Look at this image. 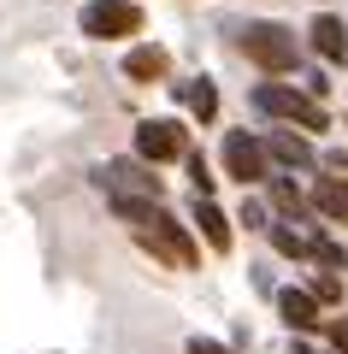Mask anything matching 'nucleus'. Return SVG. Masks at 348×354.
<instances>
[{
    "label": "nucleus",
    "mask_w": 348,
    "mask_h": 354,
    "mask_svg": "<svg viewBox=\"0 0 348 354\" xmlns=\"http://www.w3.org/2000/svg\"><path fill=\"white\" fill-rule=\"evenodd\" d=\"M112 213L125 218L130 236H136L160 266H172V272H195V266H201V242H195V230L177 225V218L165 213V201H112Z\"/></svg>",
    "instance_id": "obj_1"
},
{
    "label": "nucleus",
    "mask_w": 348,
    "mask_h": 354,
    "mask_svg": "<svg viewBox=\"0 0 348 354\" xmlns=\"http://www.w3.org/2000/svg\"><path fill=\"white\" fill-rule=\"evenodd\" d=\"M248 101H254V113L260 118H272V124H284V130H301V136H313V130H331V113H324V101H313L307 88H295V83H254L248 88Z\"/></svg>",
    "instance_id": "obj_2"
},
{
    "label": "nucleus",
    "mask_w": 348,
    "mask_h": 354,
    "mask_svg": "<svg viewBox=\"0 0 348 354\" xmlns=\"http://www.w3.org/2000/svg\"><path fill=\"white\" fill-rule=\"evenodd\" d=\"M237 48H242V59H254L266 77L301 71V36L289 24H277V18H254V24H242Z\"/></svg>",
    "instance_id": "obj_3"
},
{
    "label": "nucleus",
    "mask_w": 348,
    "mask_h": 354,
    "mask_svg": "<svg viewBox=\"0 0 348 354\" xmlns=\"http://www.w3.org/2000/svg\"><path fill=\"white\" fill-rule=\"evenodd\" d=\"M95 189L107 201H165V177L136 153H118V160L95 165Z\"/></svg>",
    "instance_id": "obj_4"
},
{
    "label": "nucleus",
    "mask_w": 348,
    "mask_h": 354,
    "mask_svg": "<svg viewBox=\"0 0 348 354\" xmlns=\"http://www.w3.org/2000/svg\"><path fill=\"white\" fill-rule=\"evenodd\" d=\"M142 24H148L142 0H89L77 12V30L89 41H130V36H142Z\"/></svg>",
    "instance_id": "obj_5"
},
{
    "label": "nucleus",
    "mask_w": 348,
    "mask_h": 354,
    "mask_svg": "<svg viewBox=\"0 0 348 354\" xmlns=\"http://www.w3.org/2000/svg\"><path fill=\"white\" fill-rule=\"evenodd\" d=\"M219 160H224V177H237L242 189L272 183V160H266L260 130H224V136H219Z\"/></svg>",
    "instance_id": "obj_6"
},
{
    "label": "nucleus",
    "mask_w": 348,
    "mask_h": 354,
    "mask_svg": "<svg viewBox=\"0 0 348 354\" xmlns=\"http://www.w3.org/2000/svg\"><path fill=\"white\" fill-rule=\"evenodd\" d=\"M130 148H136V160H148L154 171L172 160H189V130L177 124V118H142L136 136H130Z\"/></svg>",
    "instance_id": "obj_7"
},
{
    "label": "nucleus",
    "mask_w": 348,
    "mask_h": 354,
    "mask_svg": "<svg viewBox=\"0 0 348 354\" xmlns=\"http://www.w3.org/2000/svg\"><path fill=\"white\" fill-rule=\"evenodd\" d=\"M260 142H266V160L284 165V171H319V148H313V136H301V130L272 124V130H260Z\"/></svg>",
    "instance_id": "obj_8"
},
{
    "label": "nucleus",
    "mask_w": 348,
    "mask_h": 354,
    "mask_svg": "<svg viewBox=\"0 0 348 354\" xmlns=\"http://www.w3.org/2000/svg\"><path fill=\"white\" fill-rule=\"evenodd\" d=\"M307 48L319 53L324 65H348V18H336V12H313V24H307Z\"/></svg>",
    "instance_id": "obj_9"
},
{
    "label": "nucleus",
    "mask_w": 348,
    "mask_h": 354,
    "mask_svg": "<svg viewBox=\"0 0 348 354\" xmlns=\"http://www.w3.org/2000/svg\"><path fill=\"white\" fill-rule=\"evenodd\" d=\"M189 225H195V236L207 242L212 254H230V242H237V230H230L237 218L224 213L219 201H201V195H195V207H189Z\"/></svg>",
    "instance_id": "obj_10"
},
{
    "label": "nucleus",
    "mask_w": 348,
    "mask_h": 354,
    "mask_svg": "<svg viewBox=\"0 0 348 354\" xmlns=\"http://www.w3.org/2000/svg\"><path fill=\"white\" fill-rule=\"evenodd\" d=\"M272 301H277V313H284V325L295 330V337H307V330L331 325V319H324V307L313 301V290H295V283H284V290H277Z\"/></svg>",
    "instance_id": "obj_11"
},
{
    "label": "nucleus",
    "mask_w": 348,
    "mask_h": 354,
    "mask_svg": "<svg viewBox=\"0 0 348 354\" xmlns=\"http://www.w3.org/2000/svg\"><path fill=\"white\" fill-rule=\"evenodd\" d=\"M307 201H313V213H319L324 225H348V177L319 171V177L307 183Z\"/></svg>",
    "instance_id": "obj_12"
},
{
    "label": "nucleus",
    "mask_w": 348,
    "mask_h": 354,
    "mask_svg": "<svg viewBox=\"0 0 348 354\" xmlns=\"http://www.w3.org/2000/svg\"><path fill=\"white\" fill-rule=\"evenodd\" d=\"M172 88V101H183L195 113V124H212L219 118V83L212 77H183V83H165Z\"/></svg>",
    "instance_id": "obj_13"
},
{
    "label": "nucleus",
    "mask_w": 348,
    "mask_h": 354,
    "mask_svg": "<svg viewBox=\"0 0 348 354\" xmlns=\"http://www.w3.org/2000/svg\"><path fill=\"white\" fill-rule=\"evenodd\" d=\"M125 77L130 83H165V77H172V53H165L160 41H136V48L125 53Z\"/></svg>",
    "instance_id": "obj_14"
},
{
    "label": "nucleus",
    "mask_w": 348,
    "mask_h": 354,
    "mask_svg": "<svg viewBox=\"0 0 348 354\" xmlns=\"http://www.w3.org/2000/svg\"><path fill=\"white\" fill-rule=\"evenodd\" d=\"M266 236H272V248L284 254V260H313V230H295V225H284V218H277Z\"/></svg>",
    "instance_id": "obj_15"
},
{
    "label": "nucleus",
    "mask_w": 348,
    "mask_h": 354,
    "mask_svg": "<svg viewBox=\"0 0 348 354\" xmlns=\"http://www.w3.org/2000/svg\"><path fill=\"white\" fill-rule=\"evenodd\" d=\"M313 266L319 272H348V248L336 236H324V230H313Z\"/></svg>",
    "instance_id": "obj_16"
},
{
    "label": "nucleus",
    "mask_w": 348,
    "mask_h": 354,
    "mask_svg": "<svg viewBox=\"0 0 348 354\" xmlns=\"http://www.w3.org/2000/svg\"><path fill=\"white\" fill-rule=\"evenodd\" d=\"M237 225H242V230H272V225H277V213L260 201V195H242V207H237Z\"/></svg>",
    "instance_id": "obj_17"
},
{
    "label": "nucleus",
    "mask_w": 348,
    "mask_h": 354,
    "mask_svg": "<svg viewBox=\"0 0 348 354\" xmlns=\"http://www.w3.org/2000/svg\"><path fill=\"white\" fill-rule=\"evenodd\" d=\"M189 183H195V195H201V201H212V183H219V177H212V165H207V153H195V148H189Z\"/></svg>",
    "instance_id": "obj_18"
},
{
    "label": "nucleus",
    "mask_w": 348,
    "mask_h": 354,
    "mask_svg": "<svg viewBox=\"0 0 348 354\" xmlns=\"http://www.w3.org/2000/svg\"><path fill=\"white\" fill-rule=\"evenodd\" d=\"M307 290H313V301H319V307H336V301H342V278H336V272H313Z\"/></svg>",
    "instance_id": "obj_19"
},
{
    "label": "nucleus",
    "mask_w": 348,
    "mask_h": 354,
    "mask_svg": "<svg viewBox=\"0 0 348 354\" xmlns=\"http://www.w3.org/2000/svg\"><path fill=\"white\" fill-rule=\"evenodd\" d=\"M324 337H331L336 354H348V319H331V325H324Z\"/></svg>",
    "instance_id": "obj_20"
},
{
    "label": "nucleus",
    "mask_w": 348,
    "mask_h": 354,
    "mask_svg": "<svg viewBox=\"0 0 348 354\" xmlns=\"http://www.w3.org/2000/svg\"><path fill=\"white\" fill-rule=\"evenodd\" d=\"M189 354H237V348H224V342H212V337H189Z\"/></svg>",
    "instance_id": "obj_21"
},
{
    "label": "nucleus",
    "mask_w": 348,
    "mask_h": 354,
    "mask_svg": "<svg viewBox=\"0 0 348 354\" xmlns=\"http://www.w3.org/2000/svg\"><path fill=\"white\" fill-rule=\"evenodd\" d=\"M331 171H348V148H342V153H331Z\"/></svg>",
    "instance_id": "obj_22"
},
{
    "label": "nucleus",
    "mask_w": 348,
    "mask_h": 354,
    "mask_svg": "<svg viewBox=\"0 0 348 354\" xmlns=\"http://www.w3.org/2000/svg\"><path fill=\"white\" fill-rule=\"evenodd\" d=\"M289 354H319V348H313V342H289Z\"/></svg>",
    "instance_id": "obj_23"
},
{
    "label": "nucleus",
    "mask_w": 348,
    "mask_h": 354,
    "mask_svg": "<svg viewBox=\"0 0 348 354\" xmlns=\"http://www.w3.org/2000/svg\"><path fill=\"white\" fill-rule=\"evenodd\" d=\"M319 354H336V348H319Z\"/></svg>",
    "instance_id": "obj_24"
}]
</instances>
